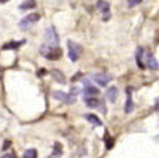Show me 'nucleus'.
I'll return each instance as SVG.
<instances>
[{"instance_id": "17", "label": "nucleus", "mask_w": 159, "mask_h": 158, "mask_svg": "<svg viewBox=\"0 0 159 158\" xmlns=\"http://www.w3.org/2000/svg\"><path fill=\"white\" fill-rule=\"evenodd\" d=\"M23 158H38V152H36V150L30 148V150L25 151V154H23Z\"/></svg>"}, {"instance_id": "10", "label": "nucleus", "mask_w": 159, "mask_h": 158, "mask_svg": "<svg viewBox=\"0 0 159 158\" xmlns=\"http://www.w3.org/2000/svg\"><path fill=\"white\" fill-rule=\"evenodd\" d=\"M84 102H85V104H87L88 108H98V106H101V102L100 99L97 97V96H94V97H85L84 99Z\"/></svg>"}, {"instance_id": "25", "label": "nucleus", "mask_w": 159, "mask_h": 158, "mask_svg": "<svg viewBox=\"0 0 159 158\" xmlns=\"http://www.w3.org/2000/svg\"><path fill=\"white\" fill-rule=\"evenodd\" d=\"M6 2H9V0H0V3H6Z\"/></svg>"}, {"instance_id": "22", "label": "nucleus", "mask_w": 159, "mask_h": 158, "mask_svg": "<svg viewBox=\"0 0 159 158\" xmlns=\"http://www.w3.org/2000/svg\"><path fill=\"white\" fill-rule=\"evenodd\" d=\"M111 146H113V138H110L109 141H107V148H109V150H110Z\"/></svg>"}, {"instance_id": "11", "label": "nucleus", "mask_w": 159, "mask_h": 158, "mask_svg": "<svg viewBox=\"0 0 159 158\" xmlns=\"http://www.w3.org/2000/svg\"><path fill=\"white\" fill-rule=\"evenodd\" d=\"M51 74H52V79H54L55 81L65 84V75H64L59 70H52V71H51Z\"/></svg>"}, {"instance_id": "18", "label": "nucleus", "mask_w": 159, "mask_h": 158, "mask_svg": "<svg viewBox=\"0 0 159 158\" xmlns=\"http://www.w3.org/2000/svg\"><path fill=\"white\" fill-rule=\"evenodd\" d=\"M35 6H36V3H35V0H28V2H25L23 4H20V9H22V10H26V9L35 7Z\"/></svg>"}, {"instance_id": "8", "label": "nucleus", "mask_w": 159, "mask_h": 158, "mask_svg": "<svg viewBox=\"0 0 159 158\" xmlns=\"http://www.w3.org/2000/svg\"><path fill=\"white\" fill-rule=\"evenodd\" d=\"M93 79H94V81H96L97 84H100L101 87H106V86L109 84V81L111 80V75H109V74H96Z\"/></svg>"}, {"instance_id": "26", "label": "nucleus", "mask_w": 159, "mask_h": 158, "mask_svg": "<svg viewBox=\"0 0 159 158\" xmlns=\"http://www.w3.org/2000/svg\"><path fill=\"white\" fill-rule=\"evenodd\" d=\"M0 77H2V75H0Z\"/></svg>"}, {"instance_id": "3", "label": "nucleus", "mask_w": 159, "mask_h": 158, "mask_svg": "<svg viewBox=\"0 0 159 158\" xmlns=\"http://www.w3.org/2000/svg\"><path fill=\"white\" fill-rule=\"evenodd\" d=\"M39 19H41V15H39V13H30V15H28V16L23 17V19L19 22V26H20L22 31H26L29 26H32L34 23H36Z\"/></svg>"}, {"instance_id": "16", "label": "nucleus", "mask_w": 159, "mask_h": 158, "mask_svg": "<svg viewBox=\"0 0 159 158\" xmlns=\"http://www.w3.org/2000/svg\"><path fill=\"white\" fill-rule=\"evenodd\" d=\"M126 113H130L133 110V104H132V97H130V90H127V102H126Z\"/></svg>"}, {"instance_id": "4", "label": "nucleus", "mask_w": 159, "mask_h": 158, "mask_svg": "<svg viewBox=\"0 0 159 158\" xmlns=\"http://www.w3.org/2000/svg\"><path fill=\"white\" fill-rule=\"evenodd\" d=\"M41 54L45 55L46 58H49V60H58L62 55V51L59 50V46H49L48 50H46L45 46H42Z\"/></svg>"}, {"instance_id": "13", "label": "nucleus", "mask_w": 159, "mask_h": 158, "mask_svg": "<svg viewBox=\"0 0 159 158\" xmlns=\"http://www.w3.org/2000/svg\"><path fill=\"white\" fill-rule=\"evenodd\" d=\"M22 44H23V42H15V41H13V42H7V44H4V45L2 46V50H3V51H6V50H17Z\"/></svg>"}, {"instance_id": "1", "label": "nucleus", "mask_w": 159, "mask_h": 158, "mask_svg": "<svg viewBox=\"0 0 159 158\" xmlns=\"http://www.w3.org/2000/svg\"><path fill=\"white\" fill-rule=\"evenodd\" d=\"M67 45H68V57H70V60L74 61V63L78 61V58L81 57V52H83V46L74 41H68Z\"/></svg>"}, {"instance_id": "12", "label": "nucleus", "mask_w": 159, "mask_h": 158, "mask_svg": "<svg viewBox=\"0 0 159 158\" xmlns=\"http://www.w3.org/2000/svg\"><path fill=\"white\" fill-rule=\"evenodd\" d=\"M117 94H119V92H117V89L116 87H110L109 89V92H107V99H109L110 103H114V102L117 100Z\"/></svg>"}, {"instance_id": "14", "label": "nucleus", "mask_w": 159, "mask_h": 158, "mask_svg": "<svg viewBox=\"0 0 159 158\" xmlns=\"http://www.w3.org/2000/svg\"><path fill=\"white\" fill-rule=\"evenodd\" d=\"M85 119H87L90 123H93V125H96V126H100V125H101V121L96 116V115H91V113H88V115H85Z\"/></svg>"}, {"instance_id": "6", "label": "nucleus", "mask_w": 159, "mask_h": 158, "mask_svg": "<svg viewBox=\"0 0 159 158\" xmlns=\"http://www.w3.org/2000/svg\"><path fill=\"white\" fill-rule=\"evenodd\" d=\"M97 9L101 12L103 19H104V21H109L110 16H111V12H110V4L107 3L106 0H98V2H97Z\"/></svg>"}, {"instance_id": "7", "label": "nucleus", "mask_w": 159, "mask_h": 158, "mask_svg": "<svg viewBox=\"0 0 159 158\" xmlns=\"http://www.w3.org/2000/svg\"><path fill=\"white\" fill-rule=\"evenodd\" d=\"M145 64H146V67H148V68H151V70H159V63H158V60L153 57V54H152V52H146Z\"/></svg>"}, {"instance_id": "21", "label": "nucleus", "mask_w": 159, "mask_h": 158, "mask_svg": "<svg viewBox=\"0 0 159 158\" xmlns=\"http://www.w3.org/2000/svg\"><path fill=\"white\" fill-rule=\"evenodd\" d=\"M2 158H16V155L13 154V152H6V154H4Z\"/></svg>"}, {"instance_id": "2", "label": "nucleus", "mask_w": 159, "mask_h": 158, "mask_svg": "<svg viewBox=\"0 0 159 158\" xmlns=\"http://www.w3.org/2000/svg\"><path fill=\"white\" fill-rule=\"evenodd\" d=\"M45 41L48 44V46H58L59 36H58V33H57V31H55V28L49 26L45 31Z\"/></svg>"}, {"instance_id": "20", "label": "nucleus", "mask_w": 159, "mask_h": 158, "mask_svg": "<svg viewBox=\"0 0 159 158\" xmlns=\"http://www.w3.org/2000/svg\"><path fill=\"white\" fill-rule=\"evenodd\" d=\"M127 3H129L130 6H138L139 3H142V0H127Z\"/></svg>"}, {"instance_id": "19", "label": "nucleus", "mask_w": 159, "mask_h": 158, "mask_svg": "<svg viewBox=\"0 0 159 158\" xmlns=\"http://www.w3.org/2000/svg\"><path fill=\"white\" fill-rule=\"evenodd\" d=\"M142 52H143L142 48H139L138 52H136V60H138V65L140 67V68H143V67H145V65H143V63H142Z\"/></svg>"}, {"instance_id": "23", "label": "nucleus", "mask_w": 159, "mask_h": 158, "mask_svg": "<svg viewBox=\"0 0 159 158\" xmlns=\"http://www.w3.org/2000/svg\"><path fill=\"white\" fill-rule=\"evenodd\" d=\"M43 74H45V70H39L38 71V75H43Z\"/></svg>"}, {"instance_id": "15", "label": "nucleus", "mask_w": 159, "mask_h": 158, "mask_svg": "<svg viewBox=\"0 0 159 158\" xmlns=\"http://www.w3.org/2000/svg\"><path fill=\"white\" fill-rule=\"evenodd\" d=\"M61 152H62V150H61V144H55L54 145V152H52V155H51L49 158H59L61 157Z\"/></svg>"}, {"instance_id": "24", "label": "nucleus", "mask_w": 159, "mask_h": 158, "mask_svg": "<svg viewBox=\"0 0 159 158\" xmlns=\"http://www.w3.org/2000/svg\"><path fill=\"white\" fill-rule=\"evenodd\" d=\"M9 145H10V144H9V141H6V142H4V150H6V148H7Z\"/></svg>"}, {"instance_id": "5", "label": "nucleus", "mask_w": 159, "mask_h": 158, "mask_svg": "<svg viewBox=\"0 0 159 158\" xmlns=\"http://www.w3.org/2000/svg\"><path fill=\"white\" fill-rule=\"evenodd\" d=\"M52 97H54L55 100H59V102H64V103H68L71 104L75 102V96L70 94V93H64V92H58V90H55V92H52Z\"/></svg>"}, {"instance_id": "9", "label": "nucleus", "mask_w": 159, "mask_h": 158, "mask_svg": "<svg viewBox=\"0 0 159 158\" xmlns=\"http://www.w3.org/2000/svg\"><path fill=\"white\" fill-rule=\"evenodd\" d=\"M84 94H85V97H94V96L100 94V92H98V89L94 87L93 84L85 83V86H84Z\"/></svg>"}]
</instances>
